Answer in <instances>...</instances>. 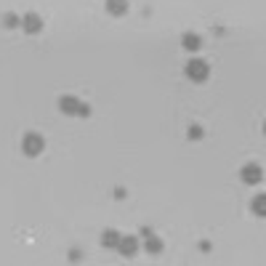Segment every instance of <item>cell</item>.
Masks as SVG:
<instances>
[{
	"label": "cell",
	"mask_w": 266,
	"mask_h": 266,
	"mask_svg": "<svg viewBox=\"0 0 266 266\" xmlns=\"http://www.w3.org/2000/svg\"><path fill=\"white\" fill-rule=\"evenodd\" d=\"M181 45H184L186 51H200L203 48V40H200V35H194V32H184V35H181Z\"/></svg>",
	"instance_id": "cell-8"
},
{
	"label": "cell",
	"mask_w": 266,
	"mask_h": 266,
	"mask_svg": "<svg viewBox=\"0 0 266 266\" xmlns=\"http://www.w3.org/2000/svg\"><path fill=\"white\" fill-rule=\"evenodd\" d=\"M77 115H80V118H88V115H90V107L80 101V107H77Z\"/></svg>",
	"instance_id": "cell-14"
},
{
	"label": "cell",
	"mask_w": 266,
	"mask_h": 266,
	"mask_svg": "<svg viewBox=\"0 0 266 266\" xmlns=\"http://www.w3.org/2000/svg\"><path fill=\"white\" fill-rule=\"evenodd\" d=\"M0 22H3V27H8V30H14V27H22V16H19V14H14V11L3 14V16H0Z\"/></svg>",
	"instance_id": "cell-11"
},
{
	"label": "cell",
	"mask_w": 266,
	"mask_h": 266,
	"mask_svg": "<svg viewBox=\"0 0 266 266\" xmlns=\"http://www.w3.org/2000/svg\"><path fill=\"white\" fill-rule=\"evenodd\" d=\"M186 77H189L192 83H205L207 77H210V64L205 59H192L186 64Z\"/></svg>",
	"instance_id": "cell-2"
},
{
	"label": "cell",
	"mask_w": 266,
	"mask_h": 266,
	"mask_svg": "<svg viewBox=\"0 0 266 266\" xmlns=\"http://www.w3.org/2000/svg\"><path fill=\"white\" fill-rule=\"evenodd\" d=\"M261 178H264V171H261V165H258V163H248L242 168V181H245V184L256 186V184H261Z\"/></svg>",
	"instance_id": "cell-3"
},
{
	"label": "cell",
	"mask_w": 266,
	"mask_h": 266,
	"mask_svg": "<svg viewBox=\"0 0 266 266\" xmlns=\"http://www.w3.org/2000/svg\"><path fill=\"white\" fill-rule=\"evenodd\" d=\"M77 107H80V99H75V96H61L59 99V109L64 115H77Z\"/></svg>",
	"instance_id": "cell-7"
},
{
	"label": "cell",
	"mask_w": 266,
	"mask_h": 266,
	"mask_svg": "<svg viewBox=\"0 0 266 266\" xmlns=\"http://www.w3.org/2000/svg\"><path fill=\"white\" fill-rule=\"evenodd\" d=\"M186 136H189V139H192V141H197V139H203V128H200V125H192V128H189V131H186Z\"/></svg>",
	"instance_id": "cell-13"
},
{
	"label": "cell",
	"mask_w": 266,
	"mask_h": 266,
	"mask_svg": "<svg viewBox=\"0 0 266 266\" xmlns=\"http://www.w3.org/2000/svg\"><path fill=\"white\" fill-rule=\"evenodd\" d=\"M131 3L128 0H107V14L109 16H125Z\"/></svg>",
	"instance_id": "cell-6"
},
{
	"label": "cell",
	"mask_w": 266,
	"mask_h": 266,
	"mask_svg": "<svg viewBox=\"0 0 266 266\" xmlns=\"http://www.w3.org/2000/svg\"><path fill=\"white\" fill-rule=\"evenodd\" d=\"M118 250L122 253V256H136V253H139V239H136L133 235H120V242H118Z\"/></svg>",
	"instance_id": "cell-5"
},
{
	"label": "cell",
	"mask_w": 266,
	"mask_h": 266,
	"mask_svg": "<svg viewBox=\"0 0 266 266\" xmlns=\"http://www.w3.org/2000/svg\"><path fill=\"white\" fill-rule=\"evenodd\" d=\"M144 248H147V253H152V256H157V253H163L165 242H163V239H160L157 235H149V237H147V242H144Z\"/></svg>",
	"instance_id": "cell-9"
},
{
	"label": "cell",
	"mask_w": 266,
	"mask_h": 266,
	"mask_svg": "<svg viewBox=\"0 0 266 266\" xmlns=\"http://www.w3.org/2000/svg\"><path fill=\"white\" fill-rule=\"evenodd\" d=\"M250 210L256 213V216H264V210H266V197L264 194H258V197L250 203Z\"/></svg>",
	"instance_id": "cell-12"
},
{
	"label": "cell",
	"mask_w": 266,
	"mask_h": 266,
	"mask_svg": "<svg viewBox=\"0 0 266 266\" xmlns=\"http://www.w3.org/2000/svg\"><path fill=\"white\" fill-rule=\"evenodd\" d=\"M43 149H45V139H43L40 133L30 131V133L22 136V152H24V154H30V157H37Z\"/></svg>",
	"instance_id": "cell-1"
},
{
	"label": "cell",
	"mask_w": 266,
	"mask_h": 266,
	"mask_svg": "<svg viewBox=\"0 0 266 266\" xmlns=\"http://www.w3.org/2000/svg\"><path fill=\"white\" fill-rule=\"evenodd\" d=\"M22 30L30 32V35H37V32H43V16H40V14H24V16H22Z\"/></svg>",
	"instance_id": "cell-4"
},
{
	"label": "cell",
	"mask_w": 266,
	"mask_h": 266,
	"mask_svg": "<svg viewBox=\"0 0 266 266\" xmlns=\"http://www.w3.org/2000/svg\"><path fill=\"white\" fill-rule=\"evenodd\" d=\"M118 242H120V232L104 229V235H101V245H104V248H118Z\"/></svg>",
	"instance_id": "cell-10"
}]
</instances>
